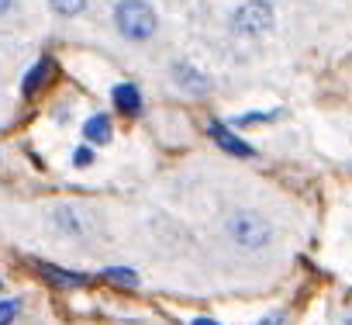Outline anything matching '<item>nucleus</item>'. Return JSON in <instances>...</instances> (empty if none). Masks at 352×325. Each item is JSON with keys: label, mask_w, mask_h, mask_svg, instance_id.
I'll list each match as a JSON object with an SVG mask.
<instances>
[{"label": "nucleus", "mask_w": 352, "mask_h": 325, "mask_svg": "<svg viewBox=\"0 0 352 325\" xmlns=\"http://www.w3.org/2000/svg\"><path fill=\"white\" fill-rule=\"evenodd\" d=\"M114 25H118L121 35H128L135 42H145L155 32V11L145 4V0H118Z\"/></svg>", "instance_id": "obj_1"}, {"label": "nucleus", "mask_w": 352, "mask_h": 325, "mask_svg": "<svg viewBox=\"0 0 352 325\" xmlns=\"http://www.w3.org/2000/svg\"><path fill=\"white\" fill-rule=\"evenodd\" d=\"M228 232H232V239H235L239 246H245V249H259V246L270 242V225H266L263 218L249 215V211L235 215V218L228 222Z\"/></svg>", "instance_id": "obj_2"}, {"label": "nucleus", "mask_w": 352, "mask_h": 325, "mask_svg": "<svg viewBox=\"0 0 352 325\" xmlns=\"http://www.w3.org/2000/svg\"><path fill=\"white\" fill-rule=\"evenodd\" d=\"M235 28H239L242 35H263V32H270V28H273V8L263 4V0H252V4L239 8Z\"/></svg>", "instance_id": "obj_3"}, {"label": "nucleus", "mask_w": 352, "mask_h": 325, "mask_svg": "<svg viewBox=\"0 0 352 325\" xmlns=\"http://www.w3.org/2000/svg\"><path fill=\"white\" fill-rule=\"evenodd\" d=\"M208 135H211V138H214L225 152H235V156H252V145H245V142H242L235 132H228L221 121H211V125H208Z\"/></svg>", "instance_id": "obj_4"}, {"label": "nucleus", "mask_w": 352, "mask_h": 325, "mask_svg": "<svg viewBox=\"0 0 352 325\" xmlns=\"http://www.w3.org/2000/svg\"><path fill=\"white\" fill-rule=\"evenodd\" d=\"M52 73H56V59H52V56H42V59L32 66V73L25 76V94H28V97L38 94V87H45V83L52 80Z\"/></svg>", "instance_id": "obj_5"}, {"label": "nucleus", "mask_w": 352, "mask_h": 325, "mask_svg": "<svg viewBox=\"0 0 352 325\" xmlns=\"http://www.w3.org/2000/svg\"><path fill=\"white\" fill-rule=\"evenodd\" d=\"M114 104H118V111H124V114H138V111H142V94H138V87H135V83H118V87H114Z\"/></svg>", "instance_id": "obj_6"}, {"label": "nucleus", "mask_w": 352, "mask_h": 325, "mask_svg": "<svg viewBox=\"0 0 352 325\" xmlns=\"http://www.w3.org/2000/svg\"><path fill=\"white\" fill-rule=\"evenodd\" d=\"M38 273L45 280H52L56 287H80V284H87L83 273H69V270H59V266H49V263H38Z\"/></svg>", "instance_id": "obj_7"}, {"label": "nucleus", "mask_w": 352, "mask_h": 325, "mask_svg": "<svg viewBox=\"0 0 352 325\" xmlns=\"http://www.w3.org/2000/svg\"><path fill=\"white\" fill-rule=\"evenodd\" d=\"M83 135H87V142H94V145H104V142L111 138V121H107V114H94V118H87V125H83Z\"/></svg>", "instance_id": "obj_8"}, {"label": "nucleus", "mask_w": 352, "mask_h": 325, "mask_svg": "<svg viewBox=\"0 0 352 325\" xmlns=\"http://www.w3.org/2000/svg\"><path fill=\"white\" fill-rule=\"evenodd\" d=\"M176 80H184V83L194 90V94H201V90L208 87V80H204V76H197L190 66H176Z\"/></svg>", "instance_id": "obj_9"}, {"label": "nucleus", "mask_w": 352, "mask_h": 325, "mask_svg": "<svg viewBox=\"0 0 352 325\" xmlns=\"http://www.w3.org/2000/svg\"><path fill=\"white\" fill-rule=\"evenodd\" d=\"M104 277H107V280H114V284H121V287H135V284H138V277H135L131 270H121V266H111Z\"/></svg>", "instance_id": "obj_10"}, {"label": "nucleus", "mask_w": 352, "mask_h": 325, "mask_svg": "<svg viewBox=\"0 0 352 325\" xmlns=\"http://www.w3.org/2000/svg\"><path fill=\"white\" fill-rule=\"evenodd\" d=\"M273 118H276V111H266V114L252 111V114H239V118H232V125H235V128H245V125H256V121H273Z\"/></svg>", "instance_id": "obj_11"}, {"label": "nucleus", "mask_w": 352, "mask_h": 325, "mask_svg": "<svg viewBox=\"0 0 352 325\" xmlns=\"http://www.w3.org/2000/svg\"><path fill=\"white\" fill-rule=\"evenodd\" d=\"M83 4H87V0H52V8H56L59 14H80Z\"/></svg>", "instance_id": "obj_12"}, {"label": "nucleus", "mask_w": 352, "mask_h": 325, "mask_svg": "<svg viewBox=\"0 0 352 325\" xmlns=\"http://www.w3.org/2000/svg\"><path fill=\"white\" fill-rule=\"evenodd\" d=\"M18 311H21V304H18V301H0V325H11Z\"/></svg>", "instance_id": "obj_13"}, {"label": "nucleus", "mask_w": 352, "mask_h": 325, "mask_svg": "<svg viewBox=\"0 0 352 325\" xmlns=\"http://www.w3.org/2000/svg\"><path fill=\"white\" fill-rule=\"evenodd\" d=\"M90 156H94L90 149H76V156H73V159H76V167H87V162H90Z\"/></svg>", "instance_id": "obj_14"}, {"label": "nucleus", "mask_w": 352, "mask_h": 325, "mask_svg": "<svg viewBox=\"0 0 352 325\" xmlns=\"http://www.w3.org/2000/svg\"><path fill=\"white\" fill-rule=\"evenodd\" d=\"M259 325H283V315H280V311H273V315H266Z\"/></svg>", "instance_id": "obj_15"}, {"label": "nucleus", "mask_w": 352, "mask_h": 325, "mask_svg": "<svg viewBox=\"0 0 352 325\" xmlns=\"http://www.w3.org/2000/svg\"><path fill=\"white\" fill-rule=\"evenodd\" d=\"M194 325H218V322H211V318H194Z\"/></svg>", "instance_id": "obj_16"}, {"label": "nucleus", "mask_w": 352, "mask_h": 325, "mask_svg": "<svg viewBox=\"0 0 352 325\" xmlns=\"http://www.w3.org/2000/svg\"><path fill=\"white\" fill-rule=\"evenodd\" d=\"M8 8H11V0H0V14H4Z\"/></svg>", "instance_id": "obj_17"}, {"label": "nucleus", "mask_w": 352, "mask_h": 325, "mask_svg": "<svg viewBox=\"0 0 352 325\" xmlns=\"http://www.w3.org/2000/svg\"><path fill=\"white\" fill-rule=\"evenodd\" d=\"M0 291H4V284H0Z\"/></svg>", "instance_id": "obj_18"}]
</instances>
